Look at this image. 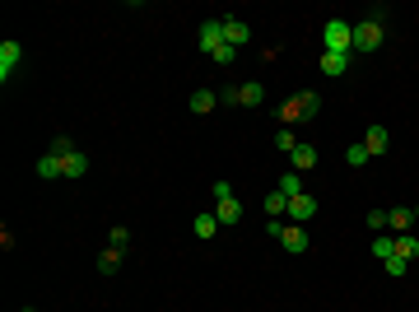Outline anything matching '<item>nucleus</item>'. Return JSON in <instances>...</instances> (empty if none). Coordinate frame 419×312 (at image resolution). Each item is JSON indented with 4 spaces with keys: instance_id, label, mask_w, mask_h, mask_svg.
<instances>
[{
    "instance_id": "1",
    "label": "nucleus",
    "mask_w": 419,
    "mask_h": 312,
    "mask_svg": "<svg viewBox=\"0 0 419 312\" xmlns=\"http://www.w3.org/2000/svg\"><path fill=\"white\" fill-rule=\"evenodd\" d=\"M317 112H322V98L312 94V89H303V94H294L285 107H280V121H285V126H294L298 117H317Z\"/></svg>"
},
{
    "instance_id": "2",
    "label": "nucleus",
    "mask_w": 419,
    "mask_h": 312,
    "mask_svg": "<svg viewBox=\"0 0 419 312\" xmlns=\"http://www.w3.org/2000/svg\"><path fill=\"white\" fill-rule=\"evenodd\" d=\"M322 42H326V52H340V56H349V52H354V23L331 19V23L322 28Z\"/></svg>"
},
{
    "instance_id": "3",
    "label": "nucleus",
    "mask_w": 419,
    "mask_h": 312,
    "mask_svg": "<svg viewBox=\"0 0 419 312\" xmlns=\"http://www.w3.org/2000/svg\"><path fill=\"white\" fill-rule=\"evenodd\" d=\"M382 47V19L368 14L363 23H354V52H378Z\"/></svg>"
},
{
    "instance_id": "4",
    "label": "nucleus",
    "mask_w": 419,
    "mask_h": 312,
    "mask_svg": "<svg viewBox=\"0 0 419 312\" xmlns=\"http://www.w3.org/2000/svg\"><path fill=\"white\" fill-rule=\"evenodd\" d=\"M317 215V196H289V210H285V224H307Z\"/></svg>"
},
{
    "instance_id": "5",
    "label": "nucleus",
    "mask_w": 419,
    "mask_h": 312,
    "mask_svg": "<svg viewBox=\"0 0 419 312\" xmlns=\"http://www.w3.org/2000/svg\"><path fill=\"white\" fill-rule=\"evenodd\" d=\"M19 61H23V47L14 38H5L0 42V84H10V75L19 70Z\"/></svg>"
},
{
    "instance_id": "6",
    "label": "nucleus",
    "mask_w": 419,
    "mask_h": 312,
    "mask_svg": "<svg viewBox=\"0 0 419 312\" xmlns=\"http://www.w3.org/2000/svg\"><path fill=\"white\" fill-rule=\"evenodd\" d=\"M196 42H201V52L214 56V52L224 47V19H205L201 23V33H196Z\"/></svg>"
},
{
    "instance_id": "7",
    "label": "nucleus",
    "mask_w": 419,
    "mask_h": 312,
    "mask_svg": "<svg viewBox=\"0 0 419 312\" xmlns=\"http://www.w3.org/2000/svg\"><path fill=\"white\" fill-rule=\"evenodd\" d=\"M280 247H285V252H307V229L303 224H285V233H280Z\"/></svg>"
},
{
    "instance_id": "8",
    "label": "nucleus",
    "mask_w": 419,
    "mask_h": 312,
    "mask_svg": "<svg viewBox=\"0 0 419 312\" xmlns=\"http://www.w3.org/2000/svg\"><path fill=\"white\" fill-rule=\"evenodd\" d=\"M363 149H368V158H382L387 149H391V136H387L382 126H368V136H363Z\"/></svg>"
},
{
    "instance_id": "9",
    "label": "nucleus",
    "mask_w": 419,
    "mask_h": 312,
    "mask_svg": "<svg viewBox=\"0 0 419 312\" xmlns=\"http://www.w3.org/2000/svg\"><path fill=\"white\" fill-rule=\"evenodd\" d=\"M224 42L238 52V47H247V42H252V28L243 19H224Z\"/></svg>"
},
{
    "instance_id": "10",
    "label": "nucleus",
    "mask_w": 419,
    "mask_h": 312,
    "mask_svg": "<svg viewBox=\"0 0 419 312\" xmlns=\"http://www.w3.org/2000/svg\"><path fill=\"white\" fill-rule=\"evenodd\" d=\"M289 168H294V173H312V168H317V149L298 140V149L289 154Z\"/></svg>"
},
{
    "instance_id": "11",
    "label": "nucleus",
    "mask_w": 419,
    "mask_h": 312,
    "mask_svg": "<svg viewBox=\"0 0 419 312\" xmlns=\"http://www.w3.org/2000/svg\"><path fill=\"white\" fill-rule=\"evenodd\" d=\"M266 103V89L252 79V84H238V107H261Z\"/></svg>"
},
{
    "instance_id": "12",
    "label": "nucleus",
    "mask_w": 419,
    "mask_h": 312,
    "mask_svg": "<svg viewBox=\"0 0 419 312\" xmlns=\"http://www.w3.org/2000/svg\"><path fill=\"white\" fill-rule=\"evenodd\" d=\"M214 107H219V94H214V89H196V94H191V112H196V117H205Z\"/></svg>"
},
{
    "instance_id": "13",
    "label": "nucleus",
    "mask_w": 419,
    "mask_h": 312,
    "mask_svg": "<svg viewBox=\"0 0 419 312\" xmlns=\"http://www.w3.org/2000/svg\"><path fill=\"white\" fill-rule=\"evenodd\" d=\"M410 224H415V210H410V205H396V210H387V229H396V233H410Z\"/></svg>"
},
{
    "instance_id": "14",
    "label": "nucleus",
    "mask_w": 419,
    "mask_h": 312,
    "mask_svg": "<svg viewBox=\"0 0 419 312\" xmlns=\"http://www.w3.org/2000/svg\"><path fill=\"white\" fill-rule=\"evenodd\" d=\"M38 177L42 182H57V177H65V163H61L57 154H42L38 158Z\"/></svg>"
},
{
    "instance_id": "15",
    "label": "nucleus",
    "mask_w": 419,
    "mask_h": 312,
    "mask_svg": "<svg viewBox=\"0 0 419 312\" xmlns=\"http://www.w3.org/2000/svg\"><path fill=\"white\" fill-rule=\"evenodd\" d=\"M349 70V56H340V52H322V75H345Z\"/></svg>"
},
{
    "instance_id": "16",
    "label": "nucleus",
    "mask_w": 419,
    "mask_h": 312,
    "mask_svg": "<svg viewBox=\"0 0 419 312\" xmlns=\"http://www.w3.org/2000/svg\"><path fill=\"white\" fill-rule=\"evenodd\" d=\"M285 210H289V196L275 187V191L266 196V219H285Z\"/></svg>"
},
{
    "instance_id": "17",
    "label": "nucleus",
    "mask_w": 419,
    "mask_h": 312,
    "mask_svg": "<svg viewBox=\"0 0 419 312\" xmlns=\"http://www.w3.org/2000/svg\"><path fill=\"white\" fill-rule=\"evenodd\" d=\"M214 219H219V224H238V219H243V205H238V200H219V205H214Z\"/></svg>"
},
{
    "instance_id": "18",
    "label": "nucleus",
    "mask_w": 419,
    "mask_h": 312,
    "mask_svg": "<svg viewBox=\"0 0 419 312\" xmlns=\"http://www.w3.org/2000/svg\"><path fill=\"white\" fill-rule=\"evenodd\" d=\"M61 163H65V177H84V173H89V158H84V149H75V154H65Z\"/></svg>"
},
{
    "instance_id": "19",
    "label": "nucleus",
    "mask_w": 419,
    "mask_h": 312,
    "mask_svg": "<svg viewBox=\"0 0 419 312\" xmlns=\"http://www.w3.org/2000/svg\"><path fill=\"white\" fill-rule=\"evenodd\" d=\"M121 256H126V252H116V247H108V252L98 256V271H103V275H116V271H121Z\"/></svg>"
},
{
    "instance_id": "20",
    "label": "nucleus",
    "mask_w": 419,
    "mask_h": 312,
    "mask_svg": "<svg viewBox=\"0 0 419 312\" xmlns=\"http://www.w3.org/2000/svg\"><path fill=\"white\" fill-rule=\"evenodd\" d=\"M396 256L415 261V256H419V238H415V233H400V238H396Z\"/></svg>"
},
{
    "instance_id": "21",
    "label": "nucleus",
    "mask_w": 419,
    "mask_h": 312,
    "mask_svg": "<svg viewBox=\"0 0 419 312\" xmlns=\"http://www.w3.org/2000/svg\"><path fill=\"white\" fill-rule=\"evenodd\" d=\"M275 149H280V154H294V149H298V136H294L289 126H280V131H275Z\"/></svg>"
},
{
    "instance_id": "22",
    "label": "nucleus",
    "mask_w": 419,
    "mask_h": 312,
    "mask_svg": "<svg viewBox=\"0 0 419 312\" xmlns=\"http://www.w3.org/2000/svg\"><path fill=\"white\" fill-rule=\"evenodd\" d=\"M280 191H285V196H303V173H294V168H289V173L280 177Z\"/></svg>"
},
{
    "instance_id": "23",
    "label": "nucleus",
    "mask_w": 419,
    "mask_h": 312,
    "mask_svg": "<svg viewBox=\"0 0 419 312\" xmlns=\"http://www.w3.org/2000/svg\"><path fill=\"white\" fill-rule=\"evenodd\" d=\"M219 233V219L214 215H196V238H214Z\"/></svg>"
},
{
    "instance_id": "24",
    "label": "nucleus",
    "mask_w": 419,
    "mask_h": 312,
    "mask_svg": "<svg viewBox=\"0 0 419 312\" xmlns=\"http://www.w3.org/2000/svg\"><path fill=\"white\" fill-rule=\"evenodd\" d=\"M373 256H378V261L396 256V238H373Z\"/></svg>"
},
{
    "instance_id": "25",
    "label": "nucleus",
    "mask_w": 419,
    "mask_h": 312,
    "mask_svg": "<svg viewBox=\"0 0 419 312\" xmlns=\"http://www.w3.org/2000/svg\"><path fill=\"white\" fill-rule=\"evenodd\" d=\"M47 154H57V158L75 154V140H70V136H57V140H52V149H47Z\"/></svg>"
},
{
    "instance_id": "26",
    "label": "nucleus",
    "mask_w": 419,
    "mask_h": 312,
    "mask_svg": "<svg viewBox=\"0 0 419 312\" xmlns=\"http://www.w3.org/2000/svg\"><path fill=\"white\" fill-rule=\"evenodd\" d=\"M108 242H112L116 252H126V247H131V233H126V229H121V224H116L112 233H108Z\"/></svg>"
},
{
    "instance_id": "27",
    "label": "nucleus",
    "mask_w": 419,
    "mask_h": 312,
    "mask_svg": "<svg viewBox=\"0 0 419 312\" xmlns=\"http://www.w3.org/2000/svg\"><path fill=\"white\" fill-rule=\"evenodd\" d=\"M382 266H387V275H405V271H410V261H405V256H387Z\"/></svg>"
},
{
    "instance_id": "28",
    "label": "nucleus",
    "mask_w": 419,
    "mask_h": 312,
    "mask_svg": "<svg viewBox=\"0 0 419 312\" xmlns=\"http://www.w3.org/2000/svg\"><path fill=\"white\" fill-rule=\"evenodd\" d=\"M345 158H349L354 168H363V163H368V149H363V145H349V149H345Z\"/></svg>"
},
{
    "instance_id": "29",
    "label": "nucleus",
    "mask_w": 419,
    "mask_h": 312,
    "mask_svg": "<svg viewBox=\"0 0 419 312\" xmlns=\"http://www.w3.org/2000/svg\"><path fill=\"white\" fill-rule=\"evenodd\" d=\"M368 229H378L382 233V229H387V210H373V215H368Z\"/></svg>"
},
{
    "instance_id": "30",
    "label": "nucleus",
    "mask_w": 419,
    "mask_h": 312,
    "mask_svg": "<svg viewBox=\"0 0 419 312\" xmlns=\"http://www.w3.org/2000/svg\"><path fill=\"white\" fill-rule=\"evenodd\" d=\"M233 56H238V52H233L229 42H224V47H219V52H214V61H219V65H229V61H233Z\"/></svg>"
},
{
    "instance_id": "31",
    "label": "nucleus",
    "mask_w": 419,
    "mask_h": 312,
    "mask_svg": "<svg viewBox=\"0 0 419 312\" xmlns=\"http://www.w3.org/2000/svg\"><path fill=\"white\" fill-rule=\"evenodd\" d=\"M214 200H233V187H229V182H214Z\"/></svg>"
},
{
    "instance_id": "32",
    "label": "nucleus",
    "mask_w": 419,
    "mask_h": 312,
    "mask_svg": "<svg viewBox=\"0 0 419 312\" xmlns=\"http://www.w3.org/2000/svg\"><path fill=\"white\" fill-rule=\"evenodd\" d=\"M23 312H38V308H23Z\"/></svg>"
},
{
    "instance_id": "33",
    "label": "nucleus",
    "mask_w": 419,
    "mask_h": 312,
    "mask_svg": "<svg viewBox=\"0 0 419 312\" xmlns=\"http://www.w3.org/2000/svg\"><path fill=\"white\" fill-rule=\"evenodd\" d=\"M415 219H419V205H415Z\"/></svg>"
}]
</instances>
